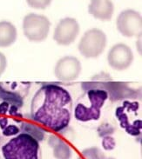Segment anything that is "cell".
<instances>
[{"mask_svg":"<svg viewBox=\"0 0 142 159\" xmlns=\"http://www.w3.org/2000/svg\"><path fill=\"white\" fill-rule=\"evenodd\" d=\"M73 111L71 93L56 84H43L31 103V118L55 132H61L69 126Z\"/></svg>","mask_w":142,"mask_h":159,"instance_id":"obj_1","label":"cell"},{"mask_svg":"<svg viewBox=\"0 0 142 159\" xmlns=\"http://www.w3.org/2000/svg\"><path fill=\"white\" fill-rule=\"evenodd\" d=\"M83 91L89 90H103L108 94L112 103L125 100L141 99V88H134L129 83L114 81L107 72L96 74L89 80L81 83Z\"/></svg>","mask_w":142,"mask_h":159,"instance_id":"obj_2","label":"cell"},{"mask_svg":"<svg viewBox=\"0 0 142 159\" xmlns=\"http://www.w3.org/2000/svg\"><path fill=\"white\" fill-rule=\"evenodd\" d=\"M0 159H41L39 142L25 132L0 137Z\"/></svg>","mask_w":142,"mask_h":159,"instance_id":"obj_3","label":"cell"},{"mask_svg":"<svg viewBox=\"0 0 142 159\" xmlns=\"http://www.w3.org/2000/svg\"><path fill=\"white\" fill-rule=\"evenodd\" d=\"M108 99V94L103 90H89L76 100L73 107V116L78 122L87 123L99 120L101 111Z\"/></svg>","mask_w":142,"mask_h":159,"instance_id":"obj_4","label":"cell"},{"mask_svg":"<svg viewBox=\"0 0 142 159\" xmlns=\"http://www.w3.org/2000/svg\"><path fill=\"white\" fill-rule=\"evenodd\" d=\"M115 116L126 133L135 138L141 136V111L138 101H122L115 110Z\"/></svg>","mask_w":142,"mask_h":159,"instance_id":"obj_5","label":"cell"},{"mask_svg":"<svg viewBox=\"0 0 142 159\" xmlns=\"http://www.w3.org/2000/svg\"><path fill=\"white\" fill-rule=\"evenodd\" d=\"M107 43V36L99 29L93 28L85 32L78 43V52L86 58H96L105 51Z\"/></svg>","mask_w":142,"mask_h":159,"instance_id":"obj_6","label":"cell"},{"mask_svg":"<svg viewBox=\"0 0 142 159\" xmlns=\"http://www.w3.org/2000/svg\"><path fill=\"white\" fill-rule=\"evenodd\" d=\"M51 23L43 15L30 13L23 20V31L28 40L31 42H42L47 39Z\"/></svg>","mask_w":142,"mask_h":159,"instance_id":"obj_7","label":"cell"},{"mask_svg":"<svg viewBox=\"0 0 142 159\" xmlns=\"http://www.w3.org/2000/svg\"><path fill=\"white\" fill-rule=\"evenodd\" d=\"M30 89L28 82H0V100L21 109Z\"/></svg>","mask_w":142,"mask_h":159,"instance_id":"obj_8","label":"cell"},{"mask_svg":"<svg viewBox=\"0 0 142 159\" xmlns=\"http://www.w3.org/2000/svg\"><path fill=\"white\" fill-rule=\"evenodd\" d=\"M117 29L124 37L133 38L141 34V15L132 9L125 10L117 17Z\"/></svg>","mask_w":142,"mask_h":159,"instance_id":"obj_9","label":"cell"},{"mask_svg":"<svg viewBox=\"0 0 142 159\" xmlns=\"http://www.w3.org/2000/svg\"><path fill=\"white\" fill-rule=\"evenodd\" d=\"M81 70V63L77 57L65 56L57 62L54 68V74L60 81L72 82L79 77Z\"/></svg>","mask_w":142,"mask_h":159,"instance_id":"obj_10","label":"cell"},{"mask_svg":"<svg viewBox=\"0 0 142 159\" xmlns=\"http://www.w3.org/2000/svg\"><path fill=\"white\" fill-rule=\"evenodd\" d=\"M134 53L131 48L125 43H116L107 55V62L112 69L124 70L129 68L134 62Z\"/></svg>","mask_w":142,"mask_h":159,"instance_id":"obj_11","label":"cell"},{"mask_svg":"<svg viewBox=\"0 0 142 159\" xmlns=\"http://www.w3.org/2000/svg\"><path fill=\"white\" fill-rule=\"evenodd\" d=\"M79 33V25L75 18L65 17L55 28L53 39L59 45L67 46L73 43Z\"/></svg>","mask_w":142,"mask_h":159,"instance_id":"obj_12","label":"cell"},{"mask_svg":"<svg viewBox=\"0 0 142 159\" xmlns=\"http://www.w3.org/2000/svg\"><path fill=\"white\" fill-rule=\"evenodd\" d=\"M113 11L114 5L111 0H91L88 6V12L101 21L111 20Z\"/></svg>","mask_w":142,"mask_h":159,"instance_id":"obj_13","label":"cell"},{"mask_svg":"<svg viewBox=\"0 0 142 159\" xmlns=\"http://www.w3.org/2000/svg\"><path fill=\"white\" fill-rule=\"evenodd\" d=\"M17 29L11 22H0V47L11 46L17 40Z\"/></svg>","mask_w":142,"mask_h":159,"instance_id":"obj_14","label":"cell"},{"mask_svg":"<svg viewBox=\"0 0 142 159\" xmlns=\"http://www.w3.org/2000/svg\"><path fill=\"white\" fill-rule=\"evenodd\" d=\"M21 132L29 134L39 142L44 140V138H45V130L43 129H41L38 125H35L33 124H31V123H27L25 121L22 122Z\"/></svg>","mask_w":142,"mask_h":159,"instance_id":"obj_15","label":"cell"},{"mask_svg":"<svg viewBox=\"0 0 142 159\" xmlns=\"http://www.w3.org/2000/svg\"><path fill=\"white\" fill-rule=\"evenodd\" d=\"M19 108L13 105L12 103L8 102L2 101L0 103V115L1 116H5L8 115L13 117H18V118H23V115L19 112Z\"/></svg>","mask_w":142,"mask_h":159,"instance_id":"obj_16","label":"cell"},{"mask_svg":"<svg viewBox=\"0 0 142 159\" xmlns=\"http://www.w3.org/2000/svg\"><path fill=\"white\" fill-rule=\"evenodd\" d=\"M115 131V128L108 123H103L98 127V133L99 137L103 138L105 136H110Z\"/></svg>","mask_w":142,"mask_h":159,"instance_id":"obj_17","label":"cell"},{"mask_svg":"<svg viewBox=\"0 0 142 159\" xmlns=\"http://www.w3.org/2000/svg\"><path fill=\"white\" fill-rule=\"evenodd\" d=\"M102 147L105 151H113L116 147V141L113 137L110 136H105L102 138Z\"/></svg>","mask_w":142,"mask_h":159,"instance_id":"obj_18","label":"cell"},{"mask_svg":"<svg viewBox=\"0 0 142 159\" xmlns=\"http://www.w3.org/2000/svg\"><path fill=\"white\" fill-rule=\"evenodd\" d=\"M28 5L34 9H45L52 3V0H26Z\"/></svg>","mask_w":142,"mask_h":159,"instance_id":"obj_19","label":"cell"},{"mask_svg":"<svg viewBox=\"0 0 142 159\" xmlns=\"http://www.w3.org/2000/svg\"><path fill=\"white\" fill-rule=\"evenodd\" d=\"M7 66V59L2 52H0V77L4 74Z\"/></svg>","mask_w":142,"mask_h":159,"instance_id":"obj_20","label":"cell"},{"mask_svg":"<svg viewBox=\"0 0 142 159\" xmlns=\"http://www.w3.org/2000/svg\"><path fill=\"white\" fill-rule=\"evenodd\" d=\"M137 47H138V52L140 54H141V39H140H140H139V42L137 43Z\"/></svg>","mask_w":142,"mask_h":159,"instance_id":"obj_21","label":"cell"}]
</instances>
